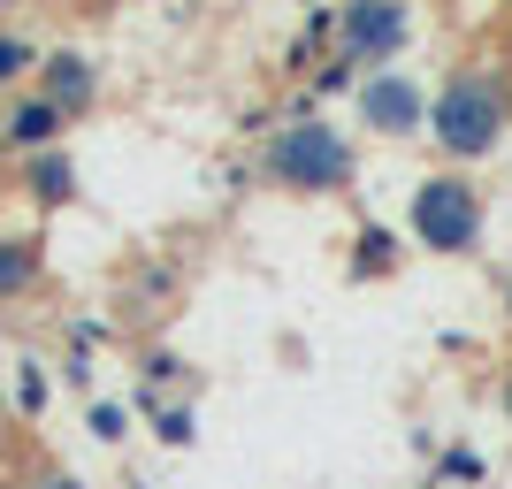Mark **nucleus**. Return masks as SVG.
Masks as SVG:
<instances>
[{
	"instance_id": "aec40b11",
	"label": "nucleus",
	"mask_w": 512,
	"mask_h": 489,
	"mask_svg": "<svg viewBox=\"0 0 512 489\" xmlns=\"http://www.w3.org/2000/svg\"><path fill=\"white\" fill-rule=\"evenodd\" d=\"M505 314H512V276H505Z\"/></svg>"
},
{
	"instance_id": "f8f14e48",
	"label": "nucleus",
	"mask_w": 512,
	"mask_h": 489,
	"mask_svg": "<svg viewBox=\"0 0 512 489\" xmlns=\"http://www.w3.org/2000/svg\"><path fill=\"white\" fill-rule=\"evenodd\" d=\"M146 421H153V436H161L169 451H184L199 436V413L184 398H161V390H146Z\"/></svg>"
},
{
	"instance_id": "7ed1b4c3",
	"label": "nucleus",
	"mask_w": 512,
	"mask_h": 489,
	"mask_svg": "<svg viewBox=\"0 0 512 489\" xmlns=\"http://www.w3.org/2000/svg\"><path fill=\"white\" fill-rule=\"evenodd\" d=\"M406 230L421 253H474L482 245V184H467V169H428L406 192Z\"/></svg>"
},
{
	"instance_id": "412c9836",
	"label": "nucleus",
	"mask_w": 512,
	"mask_h": 489,
	"mask_svg": "<svg viewBox=\"0 0 512 489\" xmlns=\"http://www.w3.org/2000/svg\"><path fill=\"white\" fill-rule=\"evenodd\" d=\"M123 489H146V482H123Z\"/></svg>"
},
{
	"instance_id": "a211bd4d",
	"label": "nucleus",
	"mask_w": 512,
	"mask_h": 489,
	"mask_svg": "<svg viewBox=\"0 0 512 489\" xmlns=\"http://www.w3.org/2000/svg\"><path fill=\"white\" fill-rule=\"evenodd\" d=\"M497 413H505V428H512V367H505V383H497Z\"/></svg>"
},
{
	"instance_id": "9d476101",
	"label": "nucleus",
	"mask_w": 512,
	"mask_h": 489,
	"mask_svg": "<svg viewBox=\"0 0 512 489\" xmlns=\"http://www.w3.org/2000/svg\"><path fill=\"white\" fill-rule=\"evenodd\" d=\"M46 253H39V237H8L0 230V298H23L31 283H39Z\"/></svg>"
},
{
	"instance_id": "ddd939ff",
	"label": "nucleus",
	"mask_w": 512,
	"mask_h": 489,
	"mask_svg": "<svg viewBox=\"0 0 512 489\" xmlns=\"http://www.w3.org/2000/svg\"><path fill=\"white\" fill-rule=\"evenodd\" d=\"M23 77H39V46L23 31H0V92H16Z\"/></svg>"
},
{
	"instance_id": "f3484780",
	"label": "nucleus",
	"mask_w": 512,
	"mask_h": 489,
	"mask_svg": "<svg viewBox=\"0 0 512 489\" xmlns=\"http://www.w3.org/2000/svg\"><path fill=\"white\" fill-rule=\"evenodd\" d=\"M16 405H23V413H46V375H39V360H23V375H16Z\"/></svg>"
},
{
	"instance_id": "4468645a",
	"label": "nucleus",
	"mask_w": 512,
	"mask_h": 489,
	"mask_svg": "<svg viewBox=\"0 0 512 489\" xmlns=\"http://www.w3.org/2000/svg\"><path fill=\"white\" fill-rule=\"evenodd\" d=\"M138 367H146V390H169V383H184V375H192V367H184V352H169V344H153Z\"/></svg>"
},
{
	"instance_id": "9b49d317",
	"label": "nucleus",
	"mask_w": 512,
	"mask_h": 489,
	"mask_svg": "<svg viewBox=\"0 0 512 489\" xmlns=\"http://www.w3.org/2000/svg\"><path fill=\"white\" fill-rule=\"evenodd\" d=\"M490 482V459L474 444H444L436 451V474H428V489H482Z\"/></svg>"
},
{
	"instance_id": "f257e3e1",
	"label": "nucleus",
	"mask_w": 512,
	"mask_h": 489,
	"mask_svg": "<svg viewBox=\"0 0 512 489\" xmlns=\"http://www.w3.org/2000/svg\"><path fill=\"white\" fill-rule=\"evenodd\" d=\"M505 123H512V107H505L490 69H451L444 85L428 92V138H436V153H444L451 169L490 161L505 146Z\"/></svg>"
},
{
	"instance_id": "6ab92c4d",
	"label": "nucleus",
	"mask_w": 512,
	"mask_h": 489,
	"mask_svg": "<svg viewBox=\"0 0 512 489\" xmlns=\"http://www.w3.org/2000/svg\"><path fill=\"white\" fill-rule=\"evenodd\" d=\"M39 489H85V482H69V474H46V482Z\"/></svg>"
},
{
	"instance_id": "f03ea898",
	"label": "nucleus",
	"mask_w": 512,
	"mask_h": 489,
	"mask_svg": "<svg viewBox=\"0 0 512 489\" xmlns=\"http://www.w3.org/2000/svg\"><path fill=\"white\" fill-rule=\"evenodd\" d=\"M352 169H360L352 138H344L337 123H321V115H291V123H276V138H268V153H260V176H268L276 192H299V199L344 192Z\"/></svg>"
},
{
	"instance_id": "0eeeda50",
	"label": "nucleus",
	"mask_w": 512,
	"mask_h": 489,
	"mask_svg": "<svg viewBox=\"0 0 512 489\" xmlns=\"http://www.w3.org/2000/svg\"><path fill=\"white\" fill-rule=\"evenodd\" d=\"M39 92L62 107L69 123H77V115L100 100V62H92V54H77V46H54V54H39Z\"/></svg>"
},
{
	"instance_id": "1a4fd4ad",
	"label": "nucleus",
	"mask_w": 512,
	"mask_h": 489,
	"mask_svg": "<svg viewBox=\"0 0 512 489\" xmlns=\"http://www.w3.org/2000/svg\"><path fill=\"white\" fill-rule=\"evenodd\" d=\"M23 192L39 199V207H69V199H77V161H69L62 146L23 153Z\"/></svg>"
},
{
	"instance_id": "2eb2a0df",
	"label": "nucleus",
	"mask_w": 512,
	"mask_h": 489,
	"mask_svg": "<svg viewBox=\"0 0 512 489\" xmlns=\"http://www.w3.org/2000/svg\"><path fill=\"white\" fill-rule=\"evenodd\" d=\"M85 428H92V436H100V444H123V436H130V413H123V405H115V398H92Z\"/></svg>"
},
{
	"instance_id": "6e6552de",
	"label": "nucleus",
	"mask_w": 512,
	"mask_h": 489,
	"mask_svg": "<svg viewBox=\"0 0 512 489\" xmlns=\"http://www.w3.org/2000/svg\"><path fill=\"white\" fill-rule=\"evenodd\" d=\"M398 268H406V237L390 230V222H367V230L352 237L344 276H352V283H375V276H398Z\"/></svg>"
},
{
	"instance_id": "20e7f679",
	"label": "nucleus",
	"mask_w": 512,
	"mask_h": 489,
	"mask_svg": "<svg viewBox=\"0 0 512 489\" xmlns=\"http://www.w3.org/2000/svg\"><path fill=\"white\" fill-rule=\"evenodd\" d=\"M413 46V0H344L337 8V54L352 69H390Z\"/></svg>"
},
{
	"instance_id": "39448f33",
	"label": "nucleus",
	"mask_w": 512,
	"mask_h": 489,
	"mask_svg": "<svg viewBox=\"0 0 512 489\" xmlns=\"http://www.w3.org/2000/svg\"><path fill=\"white\" fill-rule=\"evenodd\" d=\"M352 115H360V130H375V138H428V85L398 62L367 69L360 92H352Z\"/></svg>"
},
{
	"instance_id": "dca6fc26",
	"label": "nucleus",
	"mask_w": 512,
	"mask_h": 489,
	"mask_svg": "<svg viewBox=\"0 0 512 489\" xmlns=\"http://www.w3.org/2000/svg\"><path fill=\"white\" fill-rule=\"evenodd\" d=\"M360 77H367V69H352L344 54H329V69L314 77V92H321V100H337V92H360Z\"/></svg>"
},
{
	"instance_id": "423d86ee",
	"label": "nucleus",
	"mask_w": 512,
	"mask_h": 489,
	"mask_svg": "<svg viewBox=\"0 0 512 489\" xmlns=\"http://www.w3.org/2000/svg\"><path fill=\"white\" fill-rule=\"evenodd\" d=\"M62 130H69V115L46 100L39 85H31V92H8V107H0V146L16 153V161H23V153L62 146Z\"/></svg>"
}]
</instances>
